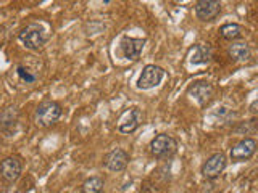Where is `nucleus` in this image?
Returning a JSON list of instances; mask_svg holds the SVG:
<instances>
[{
    "mask_svg": "<svg viewBox=\"0 0 258 193\" xmlns=\"http://www.w3.org/2000/svg\"><path fill=\"white\" fill-rule=\"evenodd\" d=\"M21 171H23V164L18 156H8L0 163V177L7 183H13L18 180Z\"/></svg>",
    "mask_w": 258,
    "mask_h": 193,
    "instance_id": "obj_5",
    "label": "nucleus"
},
{
    "mask_svg": "<svg viewBox=\"0 0 258 193\" xmlns=\"http://www.w3.org/2000/svg\"><path fill=\"white\" fill-rule=\"evenodd\" d=\"M228 53L234 61H247L252 55L247 42H232L228 48Z\"/></svg>",
    "mask_w": 258,
    "mask_h": 193,
    "instance_id": "obj_13",
    "label": "nucleus"
},
{
    "mask_svg": "<svg viewBox=\"0 0 258 193\" xmlns=\"http://www.w3.org/2000/svg\"><path fill=\"white\" fill-rule=\"evenodd\" d=\"M16 74H18V77L23 80V82H26V84H32V82H36V79L37 76L36 74H32V72L26 68V66H20L16 68Z\"/></svg>",
    "mask_w": 258,
    "mask_h": 193,
    "instance_id": "obj_18",
    "label": "nucleus"
},
{
    "mask_svg": "<svg viewBox=\"0 0 258 193\" xmlns=\"http://www.w3.org/2000/svg\"><path fill=\"white\" fill-rule=\"evenodd\" d=\"M144 115L139 108H129L118 119V131L121 134H133L141 126Z\"/></svg>",
    "mask_w": 258,
    "mask_h": 193,
    "instance_id": "obj_4",
    "label": "nucleus"
},
{
    "mask_svg": "<svg viewBox=\"0 0 258 193\" xmlns=\"http://www.w3.org/2000/svg\"><path fill=\"white\" fill-rule=\"evenodd\" d=\"M145 40L144 39H136V37H124L121 40V52L127 60L136 61L141 56L144 50Z\"/></svg>",
    "mask_w": 258,
    "mask_h": 193,
    "instance_id": "obj_12",
    "label": "nucleus"
},
{
    "mask_svg": "<svg viewBox=\"0 0 258 193\" xmlns=\"http://www.w3.org/2000/svg\"><path fill=\"white\" fill-rule=\"evenodd\" d=\"M103 190V180L100 177H91L83 183V193H100Z\"/></svg>",
    "mask_w": 258,
    "mask_h": 193,
    "instance_id": "obj_17",
    "label": "nucleus"
},
{
    "mask_svg": "<svg viewBox=\"0 0 258 193\" xmlns=\"http://www.w3.org/2000/svg\"><path fill=\"white\" fill-rule=\"evenodd\" d=\"M212 60V48L208 45L204 44H199L192 48V53H190V63L192 64H205Z\"/></svg>",
    "mask_w": 258,
    "mask_h": 193,
    "instance_id": "obj_14",
    "label": "nucleus"
},
{
    "mask_svg": "<svg viewBox=\"0 0 258 193\" xmlns=\"http://www.w3.org/2000/svg\"><path fill=\"white\" fill-rule=\"evenodd\" d=\"M129 163V155L121 148H115L111 150L110 153H107L103 158V164L105 167L108 169L111 172H119V171H124L126 166Z\"/></svg>",
    "mask_w": 258,
    "mask_h": 193,
    "instance_id": "obj_9",
    "label": "nucleus"
},
{
    "mask_svg": "<svg viewBox=\"0 0 258 193\" xmlns=\"http://www.w3.org/2000/svg\"><path fill=\"white\" fill-rule=\"evenodd\" d=\"M224 169H226V156L223 153H215L202 166V175L208 180H213L223 174Z\"/></svg>",
    "mask_w": 258,
    "mask_h": 193,
    "instance_id": "obj_7",
    "label": "nucleus"
},
{
    "mask_svg": "<svg viewBox=\"0 0 258 193\" xmlns=\"http://www.w3.org/2000/svg\"><path fill=\"white\" fill-rule=\"evenodd\" d=\"M221 12L220 0H199L196 4V16L200 21H212Z\"/></svg>",
    "mask_w": 258,
    "mask_h": 193,
    "instance_id": "obj_10",
    "label": "nucleus"
},
{
    "mask_svg": "<svg viewBox=\"0 0 258 193\" xmlns=\"http://www.w3.org/2000/svg\"><path fill=\"white\" fill-rule=\"evenodd\" d=\"M258 151V142L255 139H244L231 148L229 156L232 161H245L250 159Z\"/></svg>",
    "mask_w": 258,
    "mask_h": 193,
    "instance_id": "obj_8",
    "label": "nucleus"
},
{
    "mask_svg": "<svg viewBox=\"0 0 258 193\" xmlns=\"http://www.w3.org/2000/svg\"><path fill=\"white\" fill-rule=\"evenodd\" d=\"M16 123V111L15 108H7L2 115H0V129L4 132H7V126L8 127H13Z\"/></svg>",
    "mask_w": 258,
    "mask_h": 193,
    "instance_id": "obj_16",
    "label": "nucleus"
},
{
    "mask_svg": "<svg viewBox=\"0 0 258 193\" xmlns=\"http://www.w3.org/2000/svg\"><path fill=\"white\" fill-rule=\"evenodd\" d=\"M244 34V28L237 23H228L220 28V36L226 40H236Z\"/></svg>",
    "mask_w": 258,
    "mask_h": 193,
    "instance_id": "obj_15",
    "label": "nucleus"
},
{
    "mask_svg": "<svg viewBox=\"0 0 258 193\" xmlns=\"http://www.w3.org/2000/svg\"><path fill=\"white\" fill-rule=\"evenodd\" d=\"M189 96H192L194 100H196L199 105H207L210 100H212V96L215 93V88L213 85L210 84V82H196V84H192L189 87V90H187Z\"/></svg>",
    "mask_w": 258,
    "mask_h": 193,
    "instance_id": "obj_11",
    "label": "nucleus"
},
{
    "mask_svg": "<svg viewBox=\"0 0 258 193\" xmlns=\"http://www.w3.org/2000/svg\"><path fill=\"white\" fill-rule=\"evenodd\" d=\"M150 153L153 158L157 159H169L176 155L177 151V142L173 139L171 135L160 134L157 137H153L150 142Z\"/></svg>",
    "mask_w": 258,
    "mask_h": 193,
    "instance_id": "obj_2",
    "label": "nucleus"
},
{
    "mask_svg": "<svg viewBox=\"0 0 258 193\" xmlns=\"http://www.w3.org/2000/svg\"><path fill=\"white\" fill-rule=\"evenodd\" d=\"M18 37L24 44V47L29 48V50H39V48L42 47L48 39L44 26L42 24H37V23L28 24L26 28L20 31Z\"/></svg>",
    "mask_w": 258,
    "mask_h": 193,
    "instance_id": "obj_1",
    "label": "nucleus"
},
{
    "mask_svg": "<svg viewBox=\"0 0 258 193\" xmlns=\"http://www.w3.org/2000/svg\"><path fill=\"white\" fill-rule=\"evenodd\" d=\"M61 105L56 103V102H52V100H47V102H42L37 107L36 110V124L40 126V127H50L53 126L56 121L60 119L61 116Z\"/></svg>",
    "mask_w": 258,
    "mask_h": 193,
    "instance_id": "obj_3",
    "label": "nucleus"
},
{
    "mask_svg": "<svg viewBox=\"0 0 258 193\" xmlns=\"http://www.w3.org/2000/svg\"><path fill=\"white\" fill-rule=\"evenodd\" d=\"M250 111H252V113H258V99L252 105H250Z\"/></svg>",
    "mask_w": 258,
    "mask_h": 193,
    "instance_id": "obj_19",
    "label": "nucleus"
},
{
    "mask_svg": "<svg viewBox=\"0 0 258 193\" xmlns=\"http://www.w3.org/2000/svg\"><path fill=\"white\" fill-rule=\"evenodd\" d=\"M163 76H165V71L160 66L147 64V66L142 69V74H141L139 80H137V87L142 88V90H149V88L157 87L161 82Z\"/></svg>",
    "mask_w": 258,
    "mask_h": 193,
    "instance_id": "obj_6",
    "label": "nucleus"
}]
</instances>
